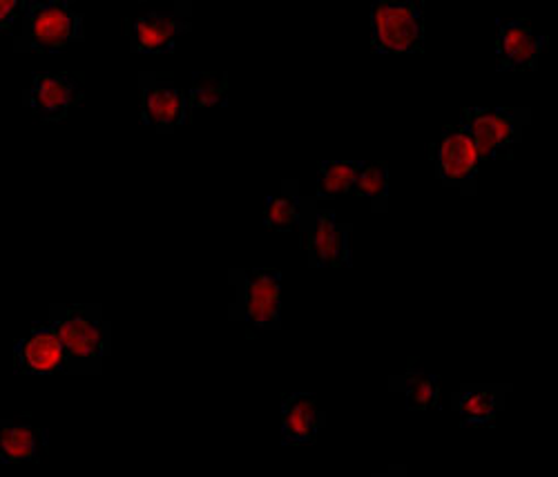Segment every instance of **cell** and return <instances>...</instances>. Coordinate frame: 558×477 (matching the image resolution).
Wrapping results in <instances>:
<instances>
[{
    "label": "cell",
    "instance_id": "cell-1",
    "mask_svg": "<svg viewBox=\"0 0 558 477\" xmlns=\"http://www.w3.org/2000/svg\"><path fill=\"white\" fill-rule=\"evenodd\" d=\"M61 338L65 372H101L110 357V321L99 304H54L48 319Z\"/></svg>",
    "mask_w": 558,
    "mask_h": 477
},
{
    "label": "cell",
    "instance_id": "cell-2",
    "mask_svg": "<svg viewBox=\"0 0 558 477\" xmlns=\"http://www.w3.org/2000/svg\"><path fill=\"white\" fill-rule=\"evenodd\" d=\"M83 40V16L70 0H23V23L14 36L16 54H57Z\"/></svg>",
    "mask_w": 558,
    "mask_h": 477
},
{
    "label": "cell",
    "instance_id": "cell-3",
    "mask_svg": "<svg viewBox=\"0 0 558 477\" xmlns=\"http://www.w3.org/2000/svg\"><path fill=\"white\" fill-rule=\"evenodd\" d=\"M230 321H244L248 338L262 330L282 328V272L275 268H235L230 270Z\"/></svg>",
    "mask_w": 558,
    "mask_h": 477
},
{
    "label": "cell",
    "instance_id": "cell-4",
    "mask_svg": "<svg viewBox=\"0 0 558 477\" xmlns=\"http://www.w3.org/2000/svg\"><path fill=\"white\" fill-rule=\"evenodd\" d=\"M530 121V108L470 106L460 112L458 125L470 134L481 163H492L514 159Z\"/></svg>",
    "mask_w": 558,
    "mask_h": 477
},
{
    "label": "cell",
    "instance_id": "cell-5",
    "mask_svg": "<svg viewBox=\"0 0 558 477\" xmlns=\"http://www.w3.org/2000/svg\"><path fill=\"white\" fill-rule=\"evenodd\" d=\"M300 246L306 253L311 268H349L351 253V223L338 219L336 210L317 201L313 195H304L300 217Z\"/></svg>",
    "mask_w": 558,
    "mask_h": 477
},
{
    "label": "cell",
    "instance_id": "cell-6",
    "mask_svg": "<svg viewBox=\"0 0 558 477\" xmlns=\"http://www.w3.org/2000/svg\"><path fill=\"white\" fill-rule=\"evenodd\" d=\"M371 50L376 54H423V5L415 0H378L371 5Z\"/></svg>",
    "mask_w": 558,
    "mask_h": 477
},
{
    "label": "cell",
    "instance_id": "cell-7",
    "mask_svg": "<svg viewBox=\"0 0 558 477\" xmlns=\"http://www.w3.org/2000/svg\"><path fill=\"white\" fill-rule=\"evenodd\" d=\"M481 159L470 134L458 123L442 127L434 146V170L445 187L458 189L462 197H476Z\"/></svg>",
    "mask_w": 558,
    "mask_h": 477
},
{
    "label": "cell",
    "instance_id": "cell-8",
    "mask_svg": "<svg viewBox=\"0 0 558 477\" xmlns=\"http://www.w3.org/2000/svg\"><path fill=\"white\" fill-rule=\"evenodd\" d=\"M138 106L142 123L159 134H172L191 121L189 97L170 74H138Z\"/></svg>",
    "mask_w": 558,
    "mask_h": 477
},
{
    "label": "cell",
    "instance_id": "cell-9",
    "mask_svg": "<svg viewBox=\"0 0 558 477\" xmlns=\"http://www.w3.org/2000/svg\"><path fill=\"white\" fill-rule=\"evenodd\" d=\"M83 103V91L74 76L54 72H34L23 91V106L38 123H61Z\"/></svg>",
    "mask_w": 558,
    "mask_h": 477
},
{
    "label": "cell",
    "instance_id": "cell-10",
    "mask_svg": "<svg viewBox=\"0 0 558 477\" xmlns=\"http://www.w3.org/2000/svg\"><path fill=\"white\" fill-rule=\"evenodd\" d=\"M193 27L191 3H179L170 12H148L130 27L132 54H172L177 40Z\"/></svg>",
    "mask_w": 558,
    "mask_h": 477
},
{
    "label": "cell",
    "instance_id": "cell-11",
    "mask_svg": "<svg viewBox=\"0 0 558 477\" xmlns=\"http://www.w3.org/2000/svg\"><path fill=\"white\" fill-rule=\"evenodd\" d=\"M16 375H57L65 372V353L57 328L50 321H38L25 338L14 344Z\"/></svg>",
    "mask_w": 558,
    "mask_h": 477
},
{
    "label": "cell",
    "instance_id": "cell-12",
    "mask_svg": "<svg viewBox=\"0 0 558 477\" xmlns=\"http://www.w3.org/2000/svg\"><path fill=\"white\" fill-rule=\"evenodd\" d=\"M547 47V36L538 34L527 21H509L496 34L498 72H534Z\"/></svg>",
    "mask_w": 558,
    "mask_h": 477
},
{
    "label": "cell",
    "instance_id": "cell-13",
    "mask_svg": "<svg viewBox=\"0 0 558 477\" xmlns=\"http://www.w3.org/2000/svg\"><path fill=\"white\" fill-rule=\"evenodd\" d=\"M324 411L313 393H289L279 411V433L284 447H313L324 428Z\"/></svg>",
    "mask_w": 558,
    "mask_h": 477
},
{
    "label": "cell",
    "instance_id": "cell-14",
    "mask_svg": "<svg viewBox=\"0 0 558 477\" xmlns=\"http://www.w3.org/2000/svg\"><path fill=\"white\" fill-rule=\"evenodd\" d=\"M509 391V387L498 384L460 387L451 395V408L460 417V426H494Z\"/></svg>",
    "mask_w": 558,
    "mask_h": 477
},
{
    "label": "cell",
    "instance_id": "cell-15",
    "mask_svg": "<svg viewBox=\"0 0 558 477\" xmlns=\"http://www.w3.org/2000/svg\"><path fill=\"white\" fill-rule=\"evenodd\" d=\"M391 393L404 397L409 411H434L440 408V379L423 368H413L393 375L389 379Z\"/></svg>",
    "mask_w": 558,
    "mask_h": 477
},
{
    "label": "cell",
    "instance_id": "cell-16",
    "mask_svg": "<svg viewBox=\"0 0 558 477\" xmlns=\"http://www.w3.org/2000/svg\"><path fill=\"white\" fill-rule=\"evenodd\" d=\"M304 193L298 179H284L279 193L266 197L264 204V225L275 232H295L302 217Z\"/></svg>",
    "mask_w": 558,
    "mask_h": 477
},
{
    "label": "cell",
    "instance_id": "cell-17",
    "mask_svg": "<svg viewBox=\"0 0 558 477\" xmlns=\"http://www.w3.org/2000/svg\"><path fill=\"white\" fill-rule=\"evenodd\" d=\"M366 161L357 159H327L317 163V174H315V199L317 201H333L340 195H351L353 185L362 172Z\"/></svg>",
    "mask_w": 558,
    "mask_h": 477
},
{
    "label": "cell",
    "instance_id": "cell-18",
    "mask_svg": "<svg viewBox=\"0 0 558 477\" xmlns=\"http://www.w3.org/2000/svg\"><path fill=\"white\" fill-rule=\"evenodd\" d=\"M48 433L21 421H0V462L3 464H21V462H38L40 438Z\"/></svg>",
    "mask_w": 558,
    "mask_h": 477
},
{
    "label": "cell",
    "instance_id": "cell-19",
    "mask_svg": "<svg viewBox=\"0 0 558 477\" xmlns=\"http://www.w3.org/2000/svg\"><path fill=\"white\" fill-rule=\"evenodd\" d=\"M389 166L385 161H366L355 185H353V193L360 199L368 201V208L374 215H387L389 210Z\"/></svg>",
    "mask_w": 558,
    "mask_h": 477
},
{
    "label": "cell",
    "instance_id": "cell-20",
    "mask_svg": "<svg viewBox=\"0 0 558 477\" xmlns=\"http://www.w3.org/2000/svg\"><path fill=\"white\" fill-rule=\"evenodd\" d=\"M185 97H189L191 112L215 106L223 108L228 101V76L223 72H195Z\"/></svg>",
    "mask_w": 558,
    "mask_h": 477
},
{
    "label": "cell",
    "instance_id": "cell-21",
    "mask_svg": "<svg viewBox=\"0 0 558 477\" xmlns=\"http://www.w3.org/2000/svg\"><path fill=\"white\" fill-rule=\"evenodd\" d=\"M23 16V0H0V34H10Z\"/></svg>",
    "mask_w": 558,
    "mask_h": 477
},
{
    "label": "cell",
    "instance_id": "cell-22",
    "mask_svg": "<svg viewBox=\"0 0 558 477\" xmlns=\"http://www.w3.org/2000/svg\"><path fill=\"white\" fill-rule=\"evenodd\" d=\"M368 477H409V475H407L404 466H391V468H387L383 473H374V475H368Z\"/></svg>",
    "mask_w": 558,
    "mask_h": 477
}]
</instances>
